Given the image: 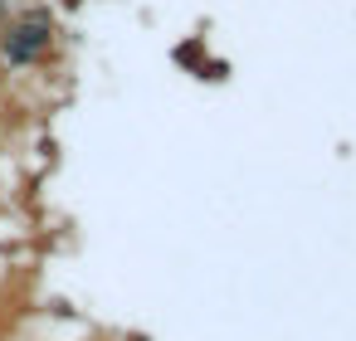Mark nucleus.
Returning a JSON list of instances; mask_svg holds the SVG:
<instances>
[{
  "label": "nucleus",
  "mask_w": 356,
  "mask_h": 341,
  "mask_svg": "<svg viewBox=\"0 0 356 341\" xmlns=\"http://www.w3.org/2000/svg\"><path fill=\"white\" fill-rule=\"evenodd\" d=\"M54 49V20L44 10H30L20 20L6 25V35H0V59H6L10 69H30L40 59H49Z\"/></svg>",
  "instance_id": "nucleus-1"
}]
</instances>
